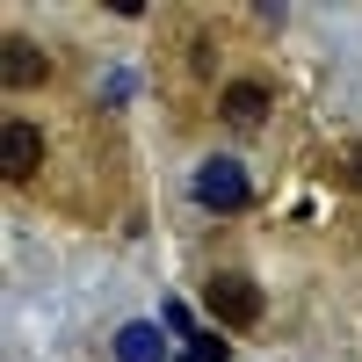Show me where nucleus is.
Returning a JSON list of instances; mask_svg holds the SVG:
<instances>
[{
  "label": "nucleus",
  "instance_id": "f257e3e1",
  "mask_svg": "<svg viewBox=\"0 0 362 362\" xmlns=\"http://www.w3.org/2000/svg\"><path fill=\"white\" fill-rule=\"evenodd\" d=\"M203 305H210V319H225V326H261V283L239 276V268H218V276L203 283Z\"/></svg>",
  "mask_w": 362,
  "mask_h": 362
},
{
  "label": "nucleus",
  "instance_id": "f03ea898",
  "mask_svg": "<svg viewBox=\"0 0 362 362\" xmlns=\"http://www.w3.org/2000/svg\"><path fill=\"white\" fill-rule=\"evenodd\" d=\"M196 203H203V210H218V218L247 210V203H254L247 167H239V160H203V167H196Z\"/></svg>",
  "mask_w": 362,
  "mask_h": 362
},
{
  "label": "nucleus",
  "instance_id": "7ed1b4c3",
  "mask_svg": "<svg viewBox=\"0 0 362 362\" xmlns=\"http://www.w3.org/2000/svg\"><path fill=\"white\" fill-rule=\"evenodd\" d=\"M37 160H44V131L37 124H8V131H0V174H8V181L37 174Z\"/></svg>",
  "mask_w": 362,
  "mask_h": 362
},
{
  "label": "nucleus",
  "instance_id": "20e7f679",
  "mask_svg": "<svg viewBox=\"0 0 362 362\" xmlns=\"http://www.w3.org/2000/svg\"><path fill=\"white\" fill-rule=\"evenodd\" d=\"M261 116H268V87H261V80H232V87H225V124H232V131H254Z\"/></svg>",
  "mask_w": 362,
  "mask_h": 362
},
{
  "label": "nucleus",
  "instance_id": "39448f33",
  "mask_svg": "<svg viewBox=\"0 0 362 362\" xmlns=\"http://www.w3.org/2000/svg\"><path fill=\"white\" fill-rule=\"evenodd\" d=\"M116 362H167V334L153 319H131L124 334H116Z\"/></svg>",
  "mask_w": 362,
  "mask_h": 362
},
{
  "label": "nucleus",
  "instance_id": "423d86ee",
  "mask_svg": "<svg viewBox=\"0 0 362 362\" xmlns=\"http://www.w3.org/2000/svg\"><path fill=\"white\" fill-rule=\"evenodd\" d=\"M0 73H8V87H37L44 80V51H29L22 37L0 44Z\"/></svg>",
  "mask_w": 362,
  "mask_h": 362
},
{
  "label": "nucleus",
  "instance_id": "0eeeda50",
  "mask_svg": "<svg viewBox=\"0 0 362 362\" xmlns=\"http://www.w3.org/2000/svg\"><path fill=\"white\" fill-rule=\"evenodd\" d=\"M160 319H167V326H174V334H196V319H189V305H181V297H174V305H167V312H160Z\"/></svg>",
  "mask_w": 362,
  "mask_h": 362
},
{
  "label": "nucleus",
  "instance_id": "6e6552de",
  "mask_svg": "<svg viewBox=\"0 0 362 362\" xmlns=\"http://www.w3.org/2000/svg\"><path fill=\"white\" fill-rule=\"evenodd\" d=\"M181 362H225V341H196V348L181 355Z\"/></svg>",
  "mask_w": 362,
  "mask_h": 362
}]
</instances>
